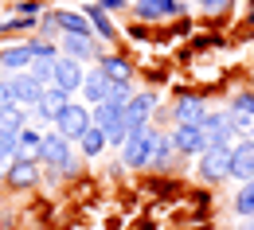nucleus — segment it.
I'll return each mask as SVG.
<instances>
[{
	"mask_svg": "<svg viewBox=\"0 0 254 230\" xmlns=\"http://www.w3.org/2000/svg\"><path fill=\"white\" fill-rule=\"evenodd\" d=\"M35 160L39 168H47L51 176H78V148H74V140H66L59 129H47L43 133V140H39V148H35Z\"/></svg>",
	"mask_w": 254,
	"mask_h": 230,
	"instance_id": "nucleus-1",
	"label": "nucleus"
},
{
	"mask_svg": "<svg viewBox=\"0 0 254 230\" xmlns=\"http://www.w3.org/2000/svg\"><path fill=\"white\" fill-rule=\"evenodd\" d=\"M153 137H157V125L126 133V140L118 144V160L126 168H145L149 164V152H153Z\"/></svg>",
	"mask_w": 254,
	"mask_h": 230,
	"instance_id": "nucleus-2",
	"label": "nucleus"
},
{
	"mask_svg": "<svg viewBox=\"0 0 254 230\" xmlns=\"http://www.w3.org/2000/svg\"><path fill=\"white\" fill-rule=\"evenodd\" d=\"M51 129H59L66 140H78L82 133L90 129V105H86V101H74V98H70L63 109H59V117L51 121Z\"/></svg>",
	"mask_w": 254,
	"mask_h": 230,
	"instance_id": "nucleus-3",
	"label": "nucleus"
},
{
	"mask_svg": "<svg viewBox=\"0 0 254 230\" xmlns=\"http://www.w3.org/2000/svg\"><path fill=\"white\" fill-rule=\"evenodd\" d=\"M227 172H231V144H207V148L199 152L195 176H199L203 184H219V180H227Z\"/></svg>",
	"mask_w": 254,
	"mask_h": 230,
	"instance_id": "nucleus-4",
	"label": "nucleus"
},
{
	"mask_svg": "<svg viewBox=\"0 0 254 230\" xmlns=\"http://www.w3.org/2000/svg\"><path fill=\"white\" fill-rule=\"evenodd\" d=\"M39 180H43V168H39L35 156H16L12 164L4 168V184H8V191H32Z\"/></svg>",
	"mask_w": 254,
	"mask_h": 230,
	"instance_id": "nucleus-5",
	"label": "nucleus"
},
{
	"mask_svg": "<svg viewBox=\"0 0 254 230\" xmlns=\"http://www.w3.org/2000/svg\"><path fill=\"white\" fill-rule=\"evenodd\" d=\"M157 109H160L157 94H133V98L126 101V109H122L126 133H133V129H145V125H153V121H157Z\"/></svg>",
	"mask_w": 254,
	"mask_h": 230,
	"instance_id": "nucleus-6",
	"label": "nucleus"
},
{
	"mask_svg": "<svg viewBox=\"0 0 254 230\" xmlns=\"http://www.w3.org/2000/svg\"><path fill=\"white\" fill-rule=\"evenodd\" d=\"M106 51V43L98 35H70V32H59V55H70L78 63H90Z\"/></svg>",
	"mask_w": 254,
	"mask_h": 230,
	"instance_id": "nucleus-7",
	"label": "nucleus"
},
{
	"mask_svg": "<svg viewBox=\"0 0 254 230\" xmlns=\"http://www.w3.org/2000/svg\"><path fill=\"white\" fill-rule=\"evenodd\" d=\"M66 101H70V94H66L63 86H47V90L39 94V101H35L28 113H32V121H39V125H51V121L59 117V109H63Z\"/></svg>",
	"mask_w": 254,
	"mask_h": 230,
	"instance_id": "nucleus-8",
	"label": "nucleus"
},
{
	"mask_svg": "<svg viewBox=\"0 0 254 230\" xmlns=\"http://www.w3.org/2000/svg\"><path fill=\"white\" fill-rule=\"evenodd\" d=\"M168 140H172L176 156H199V152L207 148V137H203V129H199V125H180V121L172 125Z\"/></svg>",
	"mask_w": 254,
	"mask_h": 230,
	"instance_id": "nucleus-9",
	"label": "nucleus"
},
{
	"mask_svg": "<svg viewBox=\"0 0 254 230\" xmlns=\"http://www.w3.org/2000/svg\"><path fill=\"white\" fill-rule=\"evenodd\" d=\"M4 82H8V90H12V101H16V105H24V109H32L35 101H39V94L47 90V86H43L39 78H32L28 70H16V74H12V78H4Z\"/></svg>",
	"mask_w": 254,
	"mask_h": 230,
	"instance_id": "nucleus-10",
	"label": "nucleus"
},
{
	"mask_svg": "<svg viewBox=\"0 0 254 230\" xmlns=\"http://www.w3.org/2000/svg\"><path fill=\"white\" fill-rule=\"evenodd\" d=\"M82 78H86V66L78 63V59H70V55H59V59H55V78H51V86H63L66 94L74 98V94L82 90Z\"/></svg>",
	"mask_w": 254,
	"mask_h": 230,
	"instance_id": "nucleus-11",
	"label": "nucleus"
},
{
	"mask_svg": "<svg viewBox=\"0 0 254 230\" xmlns=\"http://www.w3.org/2000/svg\"><path fill=\"white\" fill-rule=\"evenodd\" d=\"M110 90H114V78L94 63L90 70H86V78H82V90H78V94H82L86 105H102V101H110Z\"/></svg>",
	"mask_w": 254,
	"mask_h": 230,
	"instance_id": "nucleus-12",
	"label": "nucleus"
},
{
	"mask_svg": "<svg viewBox=\"0 0 254 230\" xmlns=\"http://www.w3.org/2000/svg\"><path fill=\"white\" fill-rule=\"evenodd\" d=\"M145 24H160V20H172V16H184L188 8L180 4V0H137V4H129Z\"/></svg>",
	"mask_w": 254,
	"mask_h": 230,
	"instance_id": "nucleus-13",
	"label": "nucleus"
},
{
	"mask_svg": "<svg viewBox=\"0 0 254 230\" xmlns=\"http://www.w3.org/2000/svg\"><path fill=\"white\" fill-rule=\"evenodd\" d=\"M254 176V137H239L231 144V172L227 180H251Z\"/></svg>",
	"mask_w": 254,
	"mask_h": 230,
	"instance_id": "nucleus-14",
	"label": "nucleus"
},
{
	"mask_svg": "<svg viewBox=\"0 0 254 230\" xmlns=\"http://www.w3.org/2000/svg\"><path fill=\"white\" fill-rule=\"evenodd\" d=\"M203 117H207V101L199 94H180L176 98L172 121H180V125H203Z\"/></svg>",
	"mask_w": 254,
	"mask_h": 230,
	"instance_id": "nucleus-15",
	"label": "nucleus"
},
{
	"mask_svg": "<svg viewBox=\"0 0 254 230\" xmlns=\"http://www.w3.org/2000/svg\"><path fill=\"white\" fill-rule=\"evenodd\" d=\"M82 16L90 20V28H94V35L102 39V43H114V39H118V24H114V16H110V12H106L98 0L82 8Z\"/></svg>",
	"mask_w": 254,
	"mask_h": 230,
	"instance_id": "nucleus-16",
	"label": "nucleus"
},
{
	"mask_svg": "<svg viewBox=\"0 0 254 230\" xmlns=\"http://www.w3.org/2000/svg\"><path fill=\"white\" fill-rule=\"evenodd\" d=\"M203 137H207V144H231V137H235V125H231V113H211L207 109V117H203Z\"/></svg>",
	"mask_w": 254,
	"mask_h": 230,
	"instance_id": "nucleus-17",
	"label": "nucleus"
},
{
	"mask_svg": "<svg viewBox=\"0 0 254 230\" xmlns=\"http://www.w3.org/2000/svg\"><path fill=\"white\" fill-rule=\"evenodd\" d=\"M32 66V43H12V47H0V70L16 74V70H28Z\"/></svg>",
	"mask_w": 254,
	"mask_h": 230,
	"instance_id": "nucleus-18",
	"label": "nucleus"
},
{
	"mask_svg": "<svg viewBox=\"0 0 254 230\" xmlns=\"http://www.w3.org/2000/svg\"><path fill=\"white\" fill-rule=\"evenodd\" d=\"M74 148H78V156H82V160H98V156L110 148V140H106V133L98 129V125H90V129L74 140Z\"/></svg>",
	"mask_w": 254,
	"mask_h": 230,
	"instance_id": "nucleus-19",
	"label": "nucleus"
},
{
	"mask_svg": "<svg viewBox=\"0 0 254 230\" xmlns=\"http://www.w3.org/2000/svg\"><path fill=\"white\" fill-rule=\"evenodd\" d=\"M172 156H176V148H172L168 133L157 129V137H153V152H149V164H145V168H153V172H168V168H172Z\"/></svg>",
	"mask_w": 254,
	"mask_h": 230,
	"instance_id": "nucleus-20",
	"label": "nucleus"
},
{
	"mask_svg": "<svg viewBox=\"0 0 254 230\" xmlns=\"http://www.w3.org/2000/svg\"><path fill=\"white\" fill-rule=\"evenodd\" d=\"M94 63L102 66V70H106L114 82H133V63H129L126 55H110V51H102Z\"/></svg>",
	"mask_w": 254,
	"mask_h": 230,
	"instance_id": "nucleus-21",
	"label": "nucleus"
},
{
	"mask_svg": "<svg viewBox=\"0 0 254 230\" xmlns=\"http://www.w3.org/2000/svg\"><path fill=\"white\" fill-rule=\"evenodd\" d=\"M55 24H59V32H70V35H94L90 20L82 12H70V8H55Z\"/></svg>",
	"mask_w": 254,
	"mask_h": 230,
	"instance_id": "nucleus-22",
	"label": "nucleus"
},
{
	"mask_svg": "<svg viewBox=\"0 0 254 230\" xmlns=\"http://www.w3.org/2000/svg\"><path fill=\"white\" fill-rule=\"evenodd\" d=\"M32 121V113L24 109V105H16V101H8V105H0V129L8 133H20L24 125Z\"/></svg>",
	"mask_w": 254,
	"mask_h": 230,
	"instance_id": "nucleus-23",
	"label": "nucleus"
},
{
	"mask_svg": "<svg viewBox=\"0 0 254 230\" xmlns=\"http://www.w3.org/2000/svg\"><path fill=\"white\" fill-rule=\"evenodd\" d=\"M235 215H239V219H254V176L243 180V187H239V195H235Z\"/></svg>",
	"mask_w": 254,
	"mask_h": 230,
	"instance_id": "nucleus-24",
	"label": "nucleus"
},
{
	"mask_svg": "<svg viewBox=\"0 0 254 230\" xmlns=\"http://www.w3.org/2000/svg\"><path fill=\"white\" fill-rule=\"evenodd\" d=\"M55 59H59V55H35L32 66H28V74L39 78L43 86H51V78H55Z\"/></svg>",
	"mask_w": 254,
	"mask_h": 230,
	"instance_id": "nucleus-25",
	"label": "nucleus"
},
{
	"mask_svg": "<svg viewBox=\"0 0 254 230\" xmlns=\"http://www.w3.org/2000/svg\"><path fill=\"white\" fill-rule=\"evenodd\" d=\"M39 140H43V133L35 129L32 121H28L24 129L16 133V144H20V156H35V148H39Z\"/></svg>",
	"mask_w": 254,
	"mask_h": 230,
	"instance_id": "nucleus-26",
	"label": "nucleus"
},
{
	"mask_svg": "<svg viewBox=\"0 0 254 230\" xmlns=\"http://www.w3.org/2000/svg\"><path fill=\"white\" fill-rule=\"evenodd\" d=\"M20 156V144H16V133L0 129V168H8L12 160Z\"/></svg>",
	"mask_w": 254,
	"mask_h": 230,
	"instance_id": "nucleus-27",
	"label": "nucleus"
},
{
	"mask_svg": "<svg viewBox=\"0 0 254 230\" xmlns=\"http://www.w3.org/2000/svg\"><path fill=\"white\" fill-rule=\"evenodd\" d=\"M231 117H254V94L251 90H243V94H235L231 98V109H227Z\"/></svg>",
	"mask_w": 254,
	"mask_h": 230,
	"instance_id": "nucleus-28",
	"label": "nucleus"
},
{
	"mask_svg": "<svg viewBox=\"0 0 254 230\" xmlns=\"http://www.w3.org/2000/svg\"><path fill=\"white\" fill-rule=\"evenodd\" d=\"M39 16H8V35H32Z\"/></svg>",
	"mask_w": 254,
	"mask_h": 230,
	"instance_id": "nucleus-29",
	"label": "nucleus"
},
{
	"mask_svg": "<svg viewBox=\"0 0 254 230\" xmlns=\"http://www.w3.org/2000/svg\"><path fill=\"white\" fill-rule=\"evenodd\" d=\"M43 8H47L43 0H16L12 4V16H39Z\"/></svg>",
	"mask_w": 254,
	"mask_h": 230,
	"instance_id": "nucleus-30",
	"label": "nucleus"
},
{
	"mask_svg": "<svg viewBox=\"0 0 254 230\" xmlns=\"http://www.w3.org/2000/svg\"><path fill=\"white\" fill-rule=\"evenodd\" d=\"M129 98H133V90H129V82H114V90H110V101L126 109V101H129Z\"/></svg>",
	"mask_w": 254,
	"mask_h": 230,
	"instance_id": "nucleus-31",
	"label": "nucleus"
},
{
	"mask_svg": "<svg viewBox=\"0 0 254 230\" xmlns=\"http://www.w3.org/2000/svg\"><path fill=\"white\" fill-rule=\"evenodd\" d=\"M195 4H199L207 16H223V12L231 8V0H195Z\"/></svg>",
	"mask_w": 254,
	"mask_h": 230,
	"instance_id": "nucleus-32",
	"label": "nucleus"
},
{
	"mask_svg": "<svg viewBox=\"0 0 254 230\" xmlns=\"http://www.w3.org/2000/svg\"><path fill=\"white\" fill-rule=\"evenodd\" d=\"M98 4H102L110 16H118V12H126V8H129V0H98Z\"/></svg>",
	"mask_w": 254,
	"mask_h": 230,
	"instance_id": "nucleus-33",
	"label": "nucleus"
},
{
	"mask_svg": "<svg viewBox=\"0 0 254 230\" xmlns=\"http://www.w3.org/2000/svg\"><path fill=\"white\" fill-rule=\"evenodd\" d=\"M235 230H254V219H243V223H239Z\"/></svg>",
	"mask_w": 254,
	"mask_h": 230,
	"instance_id": "nucleus-34",
	"label": "nucleus"
},
{
	"mask_svg": "<svg viewBox=\"0 0 254 230\" xmlns=\"http://www.w3.org/2000/svg\"><path fill=\"white\" fill-rule=\"evenodd\" d=\"M247 24H254V0L247 4Z\"/></svg>",
	"mask_w": 254,
	"mask_h": 230,
	"instance_id": "nucleus-35",
	"label": "nucleus"
},
{
	"mask_svg": "<svg viewBox=\"0 0 254 230\" xmlns=\"http://www.w3.org/2000/svg\"><path fill=\"white\" fill-rule=\"evenodd\" d=\"M4 35H8V20H0V39H4Z\"/></svg>",
	"mask_w": 254,
	"mask_h": 230,
	"instance_id": "nucleus-36",
	"label": "nucleus"
},
{
	"mask_svg": "<svg viewBox=\"0 0 254 230\" xmlns=\"http://www.w3.org/2000/svg\"><path fill=\"white\" fill-rule=\"evenodd\" d=\"M0 184H4V168H0Z\"/></svg>",
	"mask_w": 254,
	"mask_h": 230,
	"instance_id": "nucleus-37",
	"label": "nucleus"
},
{
	"mask_svg": "<svg viewBox=\"0 0 254 230\" xmlns=\"http://www.w3.org/2000/svg\"><path fill=\"white\" fill-rule=\"evenodd\" d=\"M251 39H254V28H251Z\"/></svg>",
	"mask_w": 254,
	"mask_h": 230,
	"instance_id": "nucleus-38",
	"label": "nucleus"
},
{
	"mask_svg": "<svg viewBox=\"0 0 254 230\" xmlns=\"http://www.w3.org/2000/svg\"><path fill=\"white\" fill-rule=\"evenodd\" d=\"M0 82H4V78H0Z\"/></svg>",
	"mask_w": 254,
	"mask_h": 230,
	"instance_id": "nucleus-39",
	"label": "nucleus"
}]
</instances>
